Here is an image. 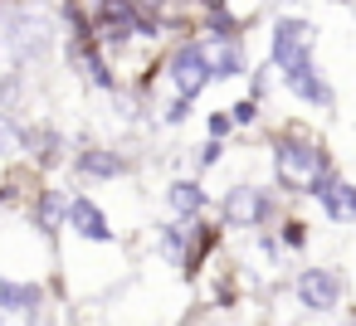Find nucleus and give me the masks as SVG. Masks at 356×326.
Here are the masks:
<instances>
[{"label": "nucleus", "mask_w": 356, "mask_h": 326, "mask_svg": "<svg viewBox=\"0 0 356 326\" xmlns=\"http://www.w3.org/2000/svg\"><path fill=\"white\" fill-rule=\"evenodd\" d=\"M307 190H312V200H317V205H322V209H327V219H346V190H351V185H346V180H337V175H332V171H327V175H322V171H317V175H312V185H307Z\"/></svg>", "instance_id": "8"}, {"label": "nucleus", "mask_w": 356, "mask_h": 326, "mask_svg": "<svg viewBox=\"0 0 356 326\" xmlns=\"http://www.w3.org/2000/svg\"><path fill=\"white\" fill-rule=\"evenodd\" d=\"M220 151H225V146H220V137H215V141H205V146H200V166H215V161H220Z\"/></svg>", "instance_id": "20"}, {"label": "nucleus", "mask_w": 356, "mask_h": 326, "mask_svg": "<svg viewBox=\"0 0 356 326\" xmlns=\"http://www.w3.org/2000/svg\"><path fill=\"white\" fill-rule=\"evenodd\" d=\"M210 40H220V44H225V40H239V25L225 15V6H220V10H210Z\"/></svg>", "instance_id": "16"}, {"label": "nucleus", "mask_w": 356, "mask_h": 326, "mask_svg": "<svg viewBox=\"0 0 356 326\" xmlns=\"http://www.w3.org/2000/svg\"><path fill=\"white\" fill-rule=\"evenodd\" d=\"M312 40H317V30H312L307 20H278V25H273V64L283 69L288 59L312 54Z\"/></svg>", "instance_id": "5"}, {"label": "nucleus", "mask_w": 356, "mask_h": 326, "mask_svg": "<svg viewBox=\"0 0 356 326\" xmlns=\"http://www.w3.org/2000/svg\"><path fill=\"white\" fill-rule=\"evenodd\" d=\"M210 74L215 78H239L244 74V54H239V40H225V49L210 59Z\"/></svg>", "instance_id": "13"}, {"label": "nucleus", "mask_w": 356, "mask_h": 326, "mask_svg": "<svg viewBox=\"0 0 356 326\" xmlns=\"http://www.w3.org/2000/svg\"><path fill=\"white\" fill-rule=\"evenodd\" d=\"M298 302H302L307 311H332V307L341 302V277L327 273V268H307V273L298 277Z\"/></svg>", "instance_id": "2"}, {"label": "nucleus", "mask_w": 356, "mask_h": 326, "mask_svg": "<svg viewBox=\"0 0 356 326\" xmlns=\"http://www.w3.org/2000/svg\"><path fill=\"white\" fill-rule=\"evenodd\" d=\"M254 117H259V103H254V98L234 103V122H254Z\"/></svg>", "instance_id": "18"}, {"label": "nucleus", "mask_w": 356, "mask_h": 326, "mask_svg": "<svg viewBox=\"0 0 356 326\" xmlns=\"http://www.w3.org/2000/svg\"><path fill=\"white\" fill-rule=\"evenodd\" d=\"M229 122H234V117H225V112H215V117H210V137H225V132H229Z\"/></svg>", "instance_id": "21"}, {"label": "nucleus", "mask_w": 356, "mask_h": 326, "mask_svg": "<svg viewBox=\"0 0 356 326\" xmlns=\"http://www.w3.org/2000/svg\"><path fill=\"white\" fill-rule=\"evenodd\" d=\"M64 224H74V234H83V239H93V243H108L113 239V224H108V214L88 200V195H74L69 205H64Z\"/></svg>", "instance_id": "4"}, {"label": "nucleus", "mask_w": 356, "mask_h": 326, "mask_svg": "<svg viewBox=\"0 0 356 326\" xmlns=\"http://www.w3.org/2000/svg\"><path fill=\"white\" fill-rule=\"evenodd\" d=\"M273 214V200L254 185H234L225 200V224H264Z\"/></svg>", "instance_id": "3"}, {"label": "nucleus", "mask_w": 356, "mask_h": 326, "mask_svg": "<svg viewBox=\"0 0 356 326\" xmlns=\"http://www.w3.org/2000/svg\"><path fill=\"white\" fill-rule=\"evenodd\" d=\"M283 78H288V88H293V93H302V98H312V103L332 108V88L317 78V64H312V54H298V59H288V64H283Z\"/></svg>", "instance_id": "6"}, {"label": "nucleus", "mask_w": 356, "mask_h": 326, "mask_svg": "<svg viewBox=\"0 0 356 326\" xmlns=\"http://www.w3.org/2000/svg\"><path fill=\"white\" fill-rule=\"evenodd\" d=\"M302 239H307V234H302V224H298V219H288V224H283V243H288V248H302Z\"/></svg>", "instance_id": "17"}, {"label": "nucleus", "mask_w": 356, "mask_h": 326, "mask_svg": "<svg viewBox=\"0 0 356 326\" xmlns=\"http://www.w3.org/2000/svg\"><path fill=\"white\" fill-rule=\"evenodd\" d=\"M322 166H327V156L317 146H307L298 137H283L278 141V171H322Z\"/></svg>", "instance_id": "9"}, {"label": "nucleus", "mask_w": 356, "mask_h": 326, "mask_svg": "<svg viewBox=\"0 0 356 326\" xmlns=\"http://www.w3.org/2000/svg\"><path fill=\"white\" fill-rule=\"evenodd\" d=\"M186 112H191V98H176V103L166 108V122H186Z\"/></svg>", "instance_id": "19"}, {"label": "nucleus", "mask_w": 356, "mask_h": 326, "mask_svg": "<svg viewBox=\"0 0 356 326\" xmlns=\"http://www.w3.org/2000/svg\"><path fill=\"white\" fill-rule=\"evenodd\" d=\"M74 166H79V175H98V180H113V175H122V171H127V161H122V156L98 151V146H88Z\"/></svg>", "instance_id": "11"}, {"label": "nucleus", "mask_w": 356, "mask_h": 326, "mask_svg": "<svg viewBox=\"0 0 356 326\" xmlns=\"http://www.w3.org/2000/svg\"><path fill=\"white\" fill-rule=\"evenodd\" d=\"M205 6H210V10H220V6H225V0H205Z\"/></svg>", "instance_id": "22"}, {"label": "nucleus", "mask_w": 356, "mask_h": 326, "mask_svg": "<svg viewBox=\"0 0 356 326\" xmlns=\"http://www.w3.org/2000/svg\"><path fill=\"white\" fill-rule=\"evenodd\" d=\"M200 205H205V190H200V185H191V180H176V185H171V209L195 214Z\"/></svg>", "instance_id": "14"}, {"label": "nucleus", "mask_w": 356, "mask_h": 326, "mask_svg": "<svg viewBox=\"0 0 356 326\" xmlns=\"http://www.w3.org/2000/svg\"><path fill=\"white\" fill-rule=\"evenodd\" d=\"M166 69H171V83L181 88V98H195V93L210 83V54H205L200 44H181Z\"/></svg>", "instance_id": "1"}, {"label": "nucleus", "mask_w": 356, "mask_h": 326, "mask_svg": "<svg viewBox=\"0 0 356 326\" xmlns=\"http://www.w3.org/2000/svg\"><path fill=\"white\" fill-rule=\"evenodd\" d=\"M64 205H69L64 195H54V190H44V195L35 200V209H30V219H35V229L54 239V234H59V224H64Z\"/></svg>", "instance_id": "12"}, {"label": "nucleus", "mask_w": 356, "mask_h": 326, "mask_svg": "<svg viewBox=\"0 0 356 326\" xmlns=\"http://www.w3.org/2000/svg\"><path fill=\"white\" fill-rule=\"evenodd\" d=\"M161 253L176 258V263L186 258V229H181V224H166V229H161Z\"/></svg>", "instance_id": "15"}, {"label": "nucleus", "mask_w": 356, "mask_h": 326, "mask_svg": "<svg viewBox=\"0 0 356 326\" xmlns=\"http://www.w3.org/2000/svg\"><path fill=\"white\" fill-rule=\"evenodd\" d=\"M20 141L35 151L40 166H59V161H64V137H59L54 127H30V132H20Z\"/></svg>", "instance_id": "10"}, {"label": "nucleus", "mask_w": 356, "mask_h": 326, "mask_svg": "<svg viewBox=\"0 0 356 326\" xmlns=\"http://www.w3.org/2000/svg\"><path fill=\"white\" fill-rule=\"evenodd\" d=\"M0 311L40 316L44 311V287L40 282H0Z\"/></svg>", "instance_id": "7"}]
</instances>
